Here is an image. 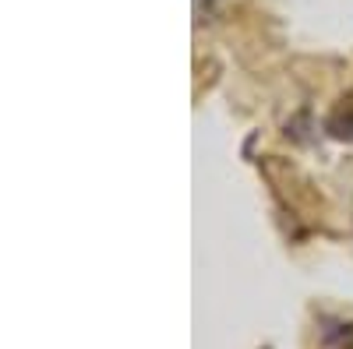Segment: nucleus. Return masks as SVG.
Wrapping results in <instances>:
<instances>
[{"instance_id": "1", "label": "nucleus", "mask_w": 353, "mask_h": 349, "mask_svg": "<svg viewBox=\"0 0 353 349\" xmlns=\"http://www.w3.org/2000/svg\"><path fill=\"white\" fill-rule=\"evenodd\" d=\"M325 134L332 138V141H343V145H353V92H346V96H339L336 99V106L325 113Z\"/></svg>"}]
</instances>
